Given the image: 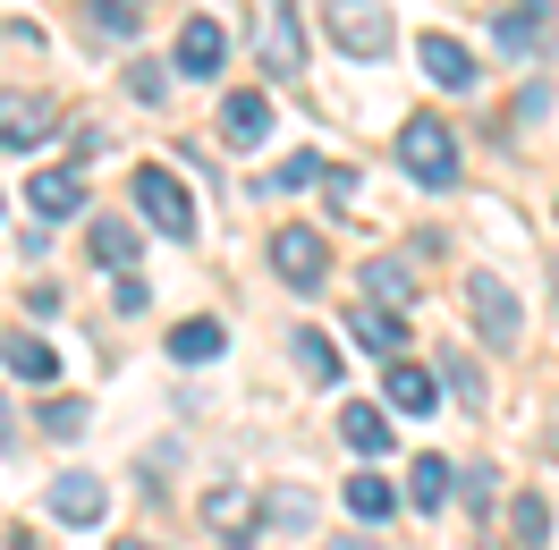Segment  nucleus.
Here are the masks:
<instances>
[{
  "instance_id": "f257e3e1",
  "label": "nucleus",
  "mask_w": 559,
  "mask_h": 550,
  "mask_svg": "<svg viewBox=\"0 0 559 550\" xmlns=\"http://www.w3.org/2000/svg\"><path fill=\"white\" fill-rule=\"evenodd\" d=\"M322 26H331V43H340L348 60H390V43H399V26H390L382 0H331Z\"/></svg>"
},
{
  "instance_id": "f03ea898",
  "label": "nucleus",
  "mask_w": 559,
  "mask_h": 550,
  "mask_svg": "<svg viewBox=\"0 0 559 550\" xmlns=\"http://www.w3.org/2000/svg\"><path fill=\"white\" fill-rule=\"evenodd\" d=\"M399 170L416 178V187H457V136L441 119H407L399 128Z\"/></svg>"
},
{
  "instance_id": "7ed1b4c3",
  "label": "nucleus",
  "mask_w": 559,
  "mask_h": 550,
  "mask_svg": "<svg viewBox=\"0 0 559 550\" xmlns=\"http://www.w3.org/2000/svg\"><path fill=\"white\" fill-rule=\"evenodd\" d=\"M136 212L162 229V238H178V246L195 238V204H187V187H178L162 162H144V170H136Z\"/></svg>"
},
{
  "instance_id": "20e7f679",
  "label": "nucleus",
  "mask_w": 559,
  "mask_h": 550,
  "mask_svg": "<svg viewBox=\"0 0 559 550\" xmlns=\"http://www.w3.org/2000/svg\"><path fill=\"white\" fill-rule=\"evenodd\" d=\"M272 272L288 279L297 297H314L322 279H331V246H322V229H297V220H288V229L272 238Z\"/></svg>"
},
{
  "instance_id": "39448f33",
  "label": "nucleus",
  "mask_w": 559,
  "mask_h": 550,
  "mask_svg": "<svg viewBox=\"0 0 559 550\" xmlns=\"http://www.w3.org/2000/svg\"><path fill=\"white\" fill-rule=\"evenodd\" d=\"M51 128H60L51 94H0V153H35Z\"/></svg>"
},
{
  "instance_id": "423d86ee",
  "label": "nucleus",
  "mask_w": 559,
  "mask_h": 550,
  "mask_svg": "<svg viewBox=\"0 0 559 550\" xmlns=\"http://www.w3.org/2000/svg\"><path fill=\"white\" fill-rule=\"evenodd\" d=\"M221 60H229V35H221V17H187L178 26V51H170V69L178 76H221Z\"/></svg>"
},
{
  "instance_id": "0eeeda50",
  "label": "nucleus",
  "mask_w": 559,
  "mask_h": 550,
  "mask_svg": "<svg viewBox=\"0 0 559 550\" xmlns=\"http://www.w3.org/2000/svg\"><path fill=\"white\" fill-rule=\"evenodd\" d=\"M254 17H263V60L280 76L306 69V35H297V0H254Z\"/></svg>"
},
{
  "instance_id": "6e6552de",
  "label": "nucleus",
  "mask_w": 559,
  "mask_h": 550,
  "mask_svg": "<svg viewBox=\"0 0 559 550\" xmlns=\"http://www.w3.org/2000/svg\"><path fill=\"white\" fill-rule=\"evenodd\" d=\"M466 313L484 322V339H518V297H509V279H500V272L466 279Z\"/></svg>"
},
{
  "instance_id": "1a4fd4ad",
  "label": "nucleus",
  "mask_w": 559,
  "mask_h": 550,
  "mask_svg": "<svg viewBox=\"0 0 559 550\" xmlns=\"http://www.w3.org/2000/svg\"><path fill=\"white\" fill-rule=\"evenodd\" d=\"M416 69L432 76L441 94H466V85H475V51H466L457 35H424L416 43Z\"/></svg>"
},
{
  "instance_id": "9d476101",
  "label": "nucleus",
  "mask_w": 559,
  "mask_h": 550,
  "mask_svg": "<svg viewBox=\"0 0 559 550\" xmlns=\"http://www.w3.org/2000/svg\"><path fill=\"white\" fill-rule=\"evenodd\" d=\"M382 398H390L399 415H441V373H424V364H407V356H390Z\"/></svg>"
},
{
  "instance_id": "9b49d317",
  "label": "nucleus",
  "mask_w": 559,
  "mask_h": 550,
  "mask_svg": "<svg viewBox=\"0 0 559 550\" xmlns=\"http://www.w3.org/2000/svg\"><path fill=\"white\" fill-rule=\"evenodd\" d=\"M348 339L365 347V356H382V364H390V356L407 347V322H399V306H356L348 313Z\"/></svg>"
},
{
  "instance_id": "f8f14e48",
  "label": "nucleus",
  "mask_w": 559,
  "mask_h": 550,
  "mask_svg": "<svg viewBox=\"0 0 559 550\" xmlns=\"http://www.w3.org/2000/svg\"><path fill=\"white\" fill-rule=\"evenodd\" d=\"M26 204H35V220H76L85 178H76V170H35V178H26Z\"/></svg>"
},
{
  "instance_id": "ddd939ff",
  "label": "nucleus",
  "mask_w": 559,
  "mask_h": 550,
  "mask_svg": "<svg viewBox=\"0 0 559 550\" xmlns=\"http://www.w3.org/2000/svg\"><path fill=\"white\" fill-rule=\"evenodd\" d=\"M221 136L238 144V153H254V144L272 136V103H263V94H229V103H221Z\"/></svg>"
},
{
  "instance_id": "4468645a",
  "label": "nucleus",
  "mask_w": 559,
  "mask_h": 550,
  "mask_svg": "<svg viewBox=\"0 0 559 550\" xmlns=\"http://www.w3.org/2000/svg\"><path fill=\"white\" fill-rule=\"evenodd\" d=\"M85 246H94V263H103V272H128L144 238H136V220H119V212H103V220L85 229Z\"/></svg>"
},
{
  "instance_id": "2eb2a0df",
  "label": "nucleus",
  "mask_w": 559,
  "mask_h": 550,
  "mask_svg": "<svg viewBox=\"0 0 559 550\" xmlns=\"http://www.w3.org/2000/svg\"><path fill=\"white\" fill-rule=\"evenodd\" d=\"M0 364H9L17 381H60V347H51V339H26V331H9V339H0Z\"/></svg>"
},
{
  "instance_id": "dca6fc26",
  "label": "nucleus",
  "mask_w": 559,
  "mask_h": 550,
  "mask_svg": "<svg viewBox=\"0 0 559 550\" xmlns=\"http://www.w3.org/2000/svg\"><path fill=\"white\" fill-rule=\"evenodd\" d=\"M340 432H348L356 457H382V449H390V415L365 407V398H348V407H340Z\"/></svg>"
},
{
  "instance_id": "f3484780",
  "label": "nucleus",
  "mask_w": 559,
  "mask_h": 550,
  "mask_svg": "<svg viewBox=\"0 0 559 550\" xmlns=\"http://www.w3.org/2000/svg\"><path fill=\"white\" fill-rule=\"evenodd\" d=\"M288 356H297V373H306V381H340V347L322 339L314 322H297V331H288Z\"/></svg>"
},
{
  "instance_id": "a211bd4d",
  "label": "nucleus",
  "mask_w": 559,
  "mask_h": 550,
  "mask_svg": "<svg viewBox=\"0 0 559 550\" xmlns=\"http://www.w3.org/2000/svg\"><path fill=\"white\" fill-rule=\"evenodd\" d=\"M51 516L94 525V516H103V482H94V475H60V482H51Z\"/></svg>"
},
{
  "instance_id": "6ab92c4d",
  "label": "nucleus",
  "mask_w": 559,
  "mask_h": 550,
  "mask_svg": "<svg viewBox=\"0 0 559 550\" xmlns=\"http://www.w3.org/2000/svg\"><path fill=\"white\" fill-rule=\"evenodd\" d=\"M221 347H229V331H221V322H204V313H195V322H178V331H170V356H178V364H212Z\"/></svg>"
},
{
  "instance_id": "aec40b11",
  "label": "nucleus",
  "mask_w": 559,
  "mask_h": 550,
  "mask_svg": "<svg viewBox=\"0 0 559 550\" xmlns=\"http://www.w3.org/2000/svg\"><path fill=\"white\" fill-rule=\"evenodd\" d=\"M441 381H450V398H457V407H475V415H484V364H475L466 347H450V356H441Z\"/></svg>"
},
{
  "instance_id": "412c9836",
  "label": "nucleus",
  "mask_w": 559,
  "mask_h": 550,
  "mask_svg": "<svg viewBox=\"0 0 559 550\" xmlns=\"http://www.w3.org/2000/svg\"><path fill=\"white\" fill-rule=\"evenodd\" d=\"M348 509L365 516V525H382V516L399 509V491H390L382 475H348Z\"/></svg>"
},
{
  "instance_id": "4be33fe9",
  "label": "nucleus",
  "mask_w": 559,
  "mask_h": 550,
  "mask_svg": "<svg viewBox=\"0 0 559 550\" xmlns=\"http://www.w3.org/2000/svg\"><path fill=\"white\" fill-rule=\"evenodd\" d=\"M365 288H373V306H407V297H416V272H399V263H365Z\"/></svg>"
},
{
  "instance_id": "5701e85b",
  "label": "nucleus",
  "mask_w": 559,
  "mask_h": 550,
  "mask_svg": "<svg viewBox=\"0 0 559 550\" xmlns=\"http://www.w3.org/2000/svg\"><path fill=\"white\" fill-rule=\"evenodd\" d=\"M450 482H457L450 457H416V509H441V500H450Z\"/></svg>"
},
{
  "instance_id": "b1692460",
  "label": "nucleus",
  "mask_w": 559,
  "mask_h": 550,
  "mask_svg": "<svg viewBox=\"0 0 559 550\" xmlns=\"http://www.w3.org/2000/svg\"><path fill=\"white\" fill-rule=\"evenodd\" d=\"M204 525H221V534H246V491H238V482L204 491Z\"/></svg>"
},
{
  "instance_id": "393cba45",
  "label": "nucleus",
  "mask_w": 559,
  "mask_h": 550,
  "mask_svg": "<svg viewBox=\"0 0 559 550\" xmlns=\"http://www.w3.org/2000/svg\"><path fill=\"white\" fill-rule=\"evenodd\" d=\"M543 17H551V0H518V9L500 17V43H518V51H525V43L543 35Z\"/></svg>"
},
{
  "instance_id": "a878e982",
  "label": "nucleus",
  "mask_w": 559,
  "mask_h": 550,
  "mask_svg": "<svg viewBox=\"0 0 559 550\" xmlns=\"http://www.w3.org/2000/svg\"><path fill=\"white\" fill-rule=\"evenodd\" d=\"M314 178H322V162H314V153H297V162H280V170L263 178V195L280 204V195H297V187H314Z\"/></svg>"
},
{
  "instance_id": "bb28decb",
  "label": "nucleus",
  "mask_w": 559,
  "mask_h": 550,
  "mask_svg": "<svg viewBox=\"0 0 559 550\" xmlns=\"http://www.w3.org/2000/svg\"><path fill=\"white\" fill-rule=\"evenodd\" d=\"M43 432H51V441L85 432V407H76V398H51V407H43Z\"/></svg>"
},
{
  "instance_id": "cd10ccee",
  "label": "nucleus",
  "mask_w": 559,
  "mask_h": 550,
  "mask_svg": "<svg viewBox=\"0 0 559 550\" xmlns=\"http://www.w3.org/2000/svg\"><path fill=\"white\" fill-rule=\"evenodd\" d=\"M518 542H551V509H543L534 491L518 500Z\"/></svg>"
},
{
  "instance_id": "c85d7f7f",
  "label": "nucleus",
  "mask_w": 559,
  "mask_h": 550,
  "mask_svg": "<svg viewBox=\"0 0 559 550\" xmlns=\"http://www.w3.org/2000/svg\"><path fill=\"white\" fill-rule=\"evenodd\" d=\"M128 94H136V103H162V94H170V76L153 69V60H136V69H128Z\"/></svg>"
},
{
  "instance_id": "c756f323",
  "label": "nucleus",
  "mask_w": 559,
  "mask_h": 550,
  "mask_svg": "<svg viewBox=\"0 0 559 550\" xmlns=\"http://www.w3.org/2000/svg\"><path fill=\"white\" fill-rule=\"evenodd\" d=\"M94 26H103V35H128V26H136V0H94Z\"/></svg>"
},
{
  "instance_id": "7c9ffc66",
  "label": "nucleus",
  "mask_w": 559,
  "mask_h": 550,
  "mask_svg": "<svg viewBox=\"0 0 559 550\" xmlns=\"http://www.w3.org/2000/svg\"><path fill=\"white\" fill-rule=\"evenodd\" d=\"M119 550H153V542H119Z\"/></svg>"
}]
</instances>
